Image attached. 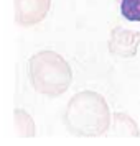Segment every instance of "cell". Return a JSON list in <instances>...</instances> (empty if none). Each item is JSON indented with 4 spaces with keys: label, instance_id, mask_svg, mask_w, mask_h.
Segmentation results:
<instances>
[{
    "label": "cell",
    "instance_id": "obj_3",
    "mask_svg": "<svg viewBox=\"0 0 140 146\" xmlns=\"http://www.w3.org/2000/svg\"><path fill=\"white\" fill-rule=\"evenodd\" d=\"M15 21L20 27H33L45 20L51 0H13Z\"/></svg>",
    "mask_w": 140,
    "mask_h": 146
},
{
    "label": "cell",
    "instance_id": "obj_2",
    "mask_svg": "<svg viewBox=\"0 0 140 146\" xmlns=\"http://www.w3.org/2000/svg\"><path fill=\"white\" fill-rule=\"evenodd\" d=\"M28 76L35 90L48 97L64 94L73 82V71L68 61L50 49L40 51L30 58Z\"/></svg>",
    "mask_w": 140,
    "mask_h": 146
},
{
    "label": "cell",
    "instance_id": "obj_4",
    "mask_svg": "<svg viewBox=\"0 0 140 146\" xmlns=\"http://www.w3.org/2000/svg\"><path fill=\"white\" fill-rule=\"evenodd\" d=\"M109 51L119 58H133L140 46V31H132L124 27H115L109 35Z\"/></svg>",
    "mask_w": 140,
    "mask_h": 146
},
{
    "label": "cell",
    "instance_id": "obj_7",
    "mask_svg": "<svg viewBox=\"0 0 140 146\" xmlns=\"http://www.w3.org/2000/svg\"><path fill=\"white\" fill-rule=\"evenodd\" d=\"M120 15L127 21L140 23V0H115Z\"/></svg>",
    "mask_w": 140,
    "mask_h": 146
},
{
    "label": "cell",
    "instance_id": "obj_5",
    "mask_svg": "<svg viewBox=\"0 0 140 146\" xmlns=\"http://www.w3.org/2000/svg\"><path fill=\"white\" fill-rule=\"evenodd\" d=\"M112 133L115 136H140L135 120L124 112H117L112 115Z\"/></svg>",
    "mask_w": 140,
    "mask_h": 146
},
{
    "label": "cell",
    "instance_id": "obj_6",
    "mask_svg": "<svg viewBox=\"0 0 140 146\" xmlns=\"http://www.w3.org/2000/svg\"><path fill=\"white\" fill-rule=\"evenodd\" d=\"M13 115H15V130L18 133V136H35V123L31 117L21 108H17Z\"/></svg>",
    "mask_w": 140,
    "mask_h": 146
},
{
    "label": "cell",
    "instance_id": "obj_1",
    "mask_svg": "<svg viewBox=\"0 0 140 146\" xmlns=\"http://www.w3.org/2000/svg\"><path fill=\"white\" fill-rule=\"evenodd\" d=\"M63 121L74 136H100L111 125V110L100 94L82 90L68 102Z\"/></svg>",
    "mask_w": 140,
    "mask_h": 146
}]
</instances>
